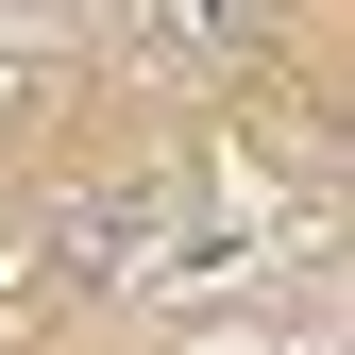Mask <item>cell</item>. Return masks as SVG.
Here are the masks:
<instances>
[{"label":"cell","instance_id":"cell-1","mask_svg":"<svg viewBox=\"0 0 355 355\" xmlns=\"http://www.w3.org/2000/svg\"><path fill=\"white\" fill-rule=\"evenodd\" d=\"M169 237H187V187L119 169V187H68L51 220H34V271H51V288H136Z\"/></svg>","mask_w":355,"mask_h":355},{"label":"cell","instance_id":"cell-2","mask_svg":"<svg viewBox=\"0 0 355 355\" xmlns=\"http://www.w3.org/2000/svg\"><path fill=\"white\" fill-rule=\"evenodd\" d=\"M119 51H136L153 85H220V68L271 51V0H136V17H119Z\"/></svg>","mask_w":355,"mask_h":355},{"label":"cell","instance_id":"cell-3","mask_svg":"<svg viewBox=\"0 0 355 355\" xmlns=\"http://www.w3.org/2000/svg\"><path fill=\"white\" fill-rule=\"evenodd\" d=\"M0 17H51V0H0Z\"/></svg>","mask_w":355,"mask_h":355}]
</instances>
